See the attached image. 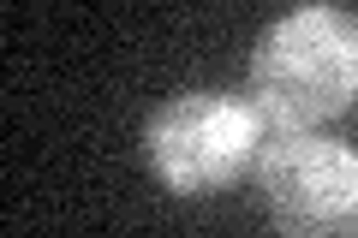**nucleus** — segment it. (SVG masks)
Returning <instances> with one entry per match:
<instances>
[{
  "label": "nucleus",
  "mask_w": 358,
  "mask_h": 238,
  "mask_svg": "<svg viewBox=\"0 0 358 238\" xmlns=\"http://www.w3.org/2000/svg\"><path fill=\"white\" fill-rule=\"evenodd\" d=\"M251 89L263 119L287 131L334 119L358 96V18L334 13V6H299V13L275 18L257 42Z\"/></svg>",
  "instance_id": "nucleus-1"
},
{
  "label": "nucleus",
  "mask_w": 358,
  "mask_h": 238,
  "mask_svg": "<svg viewBox=\"0 0 358 238\" xmlns=\"http://www.w3.org/2000/svg\"><path fill=\"white\" fill-rule=\"evenodd\" d=\"M257 185L281 238H358V155L346 143L293 131L268 143Z\"/></svg>",
  "instance_id": "nucleus-2"
},
{
  "label": "nucleus",
  "mask_w": 358,
  "mask_h": 238,
  "mask_svg": "<svg viewBox=\"0 0 358 238\" xmlns=\"http://www.w3.org/2000/svg\"><path fill=\"white\" fill-rule=\"evenodd\" d=\"M263 137H257V113L233 96H209V89H192V96L167 101L150 119V161L155 173L167 179L185 197H203V191H221L257 161Z\"/></svg>",
  "instance_id": "nucleus-3"
}]
</instances>
